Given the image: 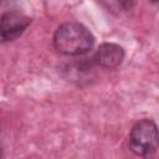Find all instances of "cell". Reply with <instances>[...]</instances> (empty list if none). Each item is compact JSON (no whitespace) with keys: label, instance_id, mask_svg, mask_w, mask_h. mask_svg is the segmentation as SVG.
<instances>
[{"label":"cell","instance_id":"6da1fadb","mask_svg":"<svg viewBox=\"0 0 159 159\" xmlns=\"http://www.w3.org/2000/svg\"><path fill=\"white\" fill-rule=\"evenodd\" d=\"M94 37L89 30L78 22H65L53 35L55 48L66 56H81L91 51Z\"/></svg>","mask_w":159,"mask_h":159},{"label":"cell","instance_id":"7a4b0ae2","mask_svg":"<svg viewBox=\"0 0 159 159\" xmlns=\"http://www.w3.org/2000/svg\"><path fill=\"white\" fill-rule=\"evenodd\" d=\"M159 147V129L150 119L137 122L129 134V149L139 157H149Z\"/></svg>","mask_w":159,"mask_h":159},{"label":"cell","instance_id":"3957f363","mask_svg":"<svg viewBox=\"0 0 159 159\" xmlns=\"http://www.w3.org/2000/svg\"><path fill=\"white\" fill-rule=\"evenodd\" d=\"M31 20L17 12L7 11L1 15V40L2 42L12 41L17 39L30 25Z\"/></svg>","mask_w":159,"mask_h":159},{"label":"cell","instance_id":"277c9868","mask_svg":"<svg viewBox=\"0 0 159 159\" xmlns=\"http://www.w3.org/2000/svg\"><path fill=\"white\" fill-rule=\"evenodd\" d=\"M124 58V50L117 45V43H112V42H106L102 43L98 50L96 51V53L93 55V63L103 67V68H114L117 66H119L122 63Z\"/></svg>","mask_w":159,"mask_h":159},{"label":"cell","instance_id":"5b68a950","mask_svg":"<svg viewBox=\"0 0 159 159\" xmlns=\"http://www.w3.org/2000/svg\"><path fill=\"white\" fill-rule=\"evenodd\" d=\"M117 2L123 9H130L132 4H133V0H117Z\"/></svg>","mask_w":159,"mask_h":159},{"label":"cell","instance_id":"8992f818","mask_svg":"<svg viewBox=\"0 0 159 159\" xmlns=\"http://www.w3.org/2000/svg\"><path fill=\"white\" fill-rule=\"evenodd\" d=\"M152 2H154V4H159V0H150Z\"/></svg>","mask_w":159,"mask_h":159}]
</instances>
